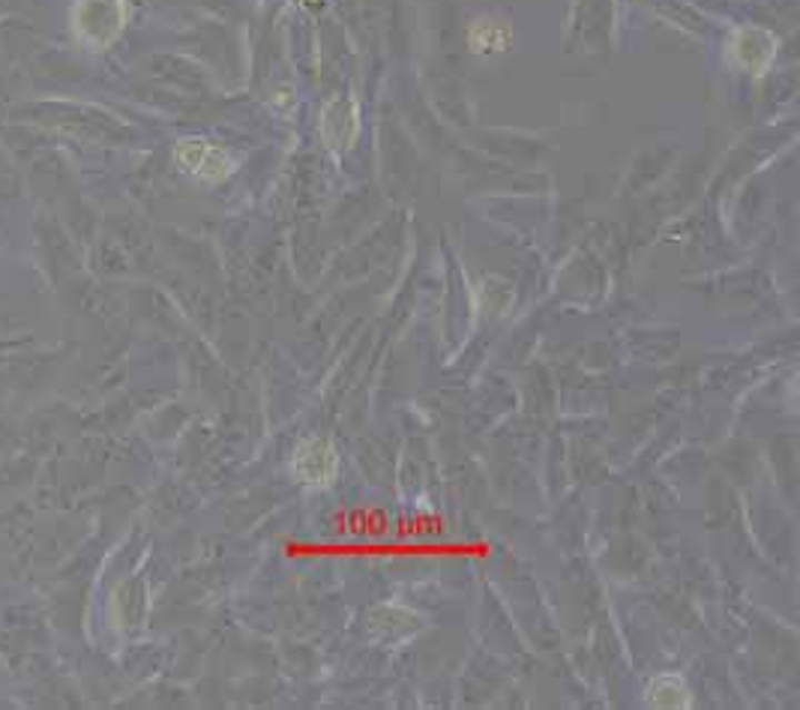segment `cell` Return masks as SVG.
Segmentation results:
<instances>
[{"label":"cell","mask_w":800,"mask_h":710,"mask_svg":"<svg viewBox=\"0 0 800 710\" xmlns=\"http://www.w3.org/2000/svg\"><path fill=\"white\" fill-rule=\"evenodd\" d=\"M123 24H127L123 0H76L72 7V33L90 51L114 46Z\"/></svg>","instance_id":"6da1fadb"},{"label":"cell","mask_w":800,"mask_h":710,"mask_svg":"<svg viewBox=\"0 0 800 710\" xmlns=\"http://www.w3.org/2000/svg\"><path fill=\"white\" fill-rule=\"evenodd\" d=\"M291 477L309 489H327L337 483L339 477V453L321 434H309L297 444L291 456Z\"/></svg>","instance_id":"7a4b0ae2"},{"label":"cell","mask_w":800,"mask_h":710,"mask_svg":"<svg viewBox=\"0 0 800 710\" xmlns=\"http://www.w3.org/2000/svg\"><path fill=\"white\" fill-rule=\"evenodd\" d=\"M174 159H178V166L187 174H192L196 180H204V183H222L234 171V162H231L226 150L201 139L180 141L178 150H174Z\"/></svg>","instance_id":"3957f363"},{"label":"cell","mask_w":800,"mask_h":710,"mask_svg":"<svg viewBox=\"0 0 800 710\" xmlns=\"http://www.w3.org/2000/svg\"><path fill=\"white\" fill-rule=\"evenodd\" d=\"M360 132V109L351 97H333L321 111L318 136L333 153H342L357 141Z\"/></svg>","instance_id":"277c9868"},{"label":"cell","mask_w":800,"mask_h":710,"mask_svg":"<svg viewBox=\"0 0 800 710\" xmlns=\"http://www.w3.org/2000/svg\"><path fill=\"white\" fill-rule=\"evenodd\" d=\"M731 54L734 60L741 63L747 72H761L771 67L773 54H777V40H773L768 30L761 28H743L734 33V40H731Z\"/></svg>","instance_id":"5b68a950"},{"label":"cell","mask_w":800,"mask_h":710,"mask_svg":"<svg viewBox=\"0 0 800 710\" xmlns=\"http://www.w3.org/2000/svg\"><path fill=\"white\" fill-rule=\"evenodd\" d=\"M644 704L660 710H687L692 708V690L687 687L681 674H657L648 687H644Z\"/></svg>","instance_id":"8992f818"},{"label":"cell","mask_w":800,"mask_h":710,"mask_svg":"<svg viewBox=\"0 0 800 710\" xmlns=\"http://www.w3.org/2000/svg\"><path fill=\"white\" fill-rule=\"evenodd\" d=\"M366 623L369 630L381 632V636H393V639H406V636H414L423 621L417 618L414 612H408L402 606H393V602H384V606H376L372 612L366 614Z\"/></svg>","instance_id":"52a82bcc"},{"label":"cell","mask_w":800,"mask_h":710,"mask_svg":"<svg viewBox=\"0 0 800 710\" xmlns=\"http://www.w3.org/2000/svg\"><path fill=\"white\" fill-rule=\"evenodd\" d=\"M510 46V30L501 21H477L471 28V49L480 54H498Z\"/></svg>","instance_id":"ba28073f"}]
</instances>
